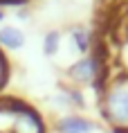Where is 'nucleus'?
Segmentation results:
<instances>
[{
	"instance_id": "nucleus-1",
	"label": "nucleus",
	"mask_w": 128,
	"mask_h": 133,
	"mask_svg": "<svg viewBox=\"0 0 128 133\" xmlns=\"http://www.w3.org/2000/svg\"><path fill=\"white\" fill-rule=\"evenodd\" d=\"M103 113L117 129L128 131V77L110 81L103 97Z\"/></svg>"
},
{
	"instance_id": "nucleus-2",
	"label": "nucleus",
	"mask_w": 128,
	"mask_h": 133,
	"mask_svg": "<svg viewBox=\"0 0 128 133\" xmlns=\"http://www.w3.org/2000/svg\"><path fill=\"white\" fill-rule=\"evenodd\" d=\"M70 75L74 79H77L79 84H88V81H94V79L101 75V65L97 59H81V61L77 63V65H72Z\"/></svg>"
},
{
	"instance_id": "nucleus-3",
	"label": "nucleus",
	"mask_w": 128,
	"mask_h": 133,
	"mask_svg": "<svg viewBox=\"0 0 128 133\" xmlns=\"http://www.w3.org/2000/svg\"><path fill=\"white\" fill-rule=\"evenodd\" d=\"M41 119L36 117L32 111L18 115V122H16V133H41Z\"/></svg>"
},
{
	"instance_id": "nucleus-4",
	"label": "nucleus",
	"mask_w": 128,
	"mask_h": 133,
	"mask_svg": "<svg viewBox=\"0 0 128 133\" xmlns=\"http://www.w3.org/2000/svg\"><path fill=\"white\" fill-rule=\"evenodd\" d=\"M58 129L63 133H88L92 129V124H90L88 119H81V117H65L63 122L58 124Z\"/></svg>"
},
{
	"instance_id": "nucleus-5",
	"label": "nucleus",
	"mask_w": 128,
	"mask_h": 133,
	"mask_svg": "<svg viewBox=\"0 0 128 133\" xmlns=\"http://www.w3.org/2000/svg\"><path fill=\"white\" fill-rule=\"evenodd\" d=\"M22 36L16 32V29H2L0 32V43H5V45H9V48H16V45H20Z\"/></svg>"
},
{
	"instance_id": "nucleus-6",
	"label": "nucleus",
	"mask_w": 128,
	"mask_h": 133,
	"mask_svg": "<svg viewBox=\"0 0 128 133\" xmlns=\"http://www.w3.org/2000/svg\"><path fill=\"white\" fill-rule=\"evenodd\" d=\"M72 34H74V41H77V45H79L81 52H85V50L90 48V34H88L85 29H74Z\"/></svg>"
},
{
	"instance_id": "nucleus-7",
	"label": "nucleus",
	"mask_w": 128,
	"mask_h": 133,
	"mask_svg": "<svg viewBox=\"0 0 128 133\" xmlns=\"http://www.w3.org/2000/svg\"><path fill=\"white\" fill-rule=\"evenodd\" d=\"M56 41H58L56 34H50V36H47V45H45V52H47V54H52V52L56 50Z\"/></svg>"
},
{
	"instance_id": "nucleus-8",
	"label": "nucleus",
	"mask_w": 128,
	"mask_h": 133,
	"mask_svg": "<svg viewBox=\"0 0 128 133\" xmlns=\"http://www.w3.org/2000/svg\"><path fill=\"white\" fill-rule=\"evenodd\" d=\"M0 84H2V56H0Z\"/></svg>"
}]
</instances>
